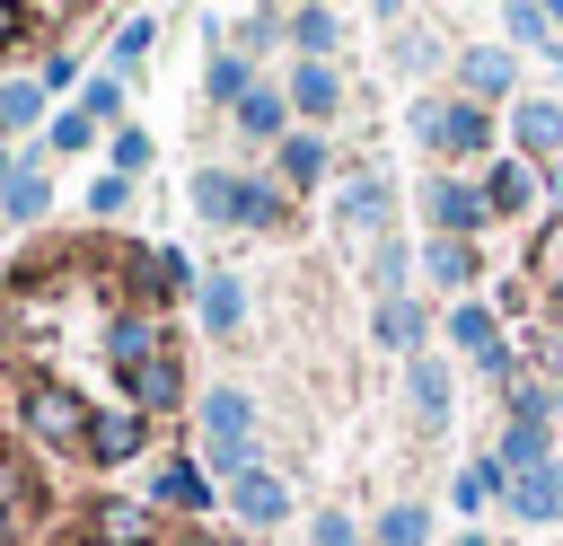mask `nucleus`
I'll return each instance as SVG.
<instances>
[{"mask_svg":"<svg viewBox=\"0 0 563 546\" xmlns=\"http://www.w3.org/2000/svg\"><path fill=\"white\" fill-rule=\"evenodd\" d=\"M18 414H26V432H35L44 449H88V423H97L70 387H26V396H18Z\"/></svg>","mask_w":563,"mask_h":546,"instance_id":"f257e3e1","label":"nucleus"},{"mask_svg":"<svg viewBox=\"0 0 563 546\" xmlns=\"http://www.w3.org/2000/svg\"><path fill=\"white\" fill-rule=\"evenodd\" d=\"M9 537H18V511H0V546H9Z\"/></svg>","mask_w":563,"mask_h":546,"instance_id":"4c0bfd02","label":"nucleus"},{"mask_svg":"<svg viewBox=\"0 0 563 546\" xmlns=\"http://www.w3.org/2000/svg\"><path fill=\"white\" fill-rule=\"evenodd\" d=\"M510 502H519L528 520H545V511H563V467H545V476H528V484H510Z\"/></svg>","mask_w":563,"mask_h":546,"instance_id":"f3484780","label":"nucleus"},{"mask_svg":"<svg viewBox=\"0 0 563 546\" xmlns=\"http://www.w3.org/2000/svg\"><path fill=\"white\" fill-rule=\"evenodd\" d=\"M282 114H290V97H273V88H246L238 97V123L246 132H282Z\"/></svg>","mask_w":563,"mask_h":546,"instance_id":"6ab92c4d","label":"nucleus"},{"mask_svg":"<svg viewBox=\"0 0 563 546\" xmlns=\"http://www.w3.org/2000/svg\"><path fill=\"white\" fill-rule=\"evenodd\" d=\"M422 528H431V511H422V502H396L378 537H387V546H422Z\"/></svg>","mask_w":563,"mask_h":546,"instance_id":"a878e982","label":"nucleus"},{"mask_svg":"<svg viewBox=\"0 0 563 546\" xmlns=\"http://www.w3.org/2000/svg\"><path fill=\"white\" fill-rule=\"evenodd\" d=\"M211 97H246V70H238V62H229V53H220V62H211Z\"/></svg>","mask_w":563,"mask_h":546,"instance_id":"2f4dec72","label":"nucleus"},{"mask_svg":"<svg viewBox=\"0 0 563 546\" xmlns=\"http://www.w3.org/2000/svg\"><path fill=\"white\" fill-rule=\"evenodd\" d=\"M202 432H211V458H220L229 476H246V467H255V458H246V432H255V423H246V396H238V387L202 396Z\"/></svg>","mask_w":563,"mask_h":546,"instance_id":"f03ea898","label":"nucleus"},{"mask_svg":"<svg viewBox=\"0 0 563 546\" xmlns=\"http://www.w3.org/2000/svg\"><path fill=\"white\" fill-rule=\"evenodd\" d=\"M141 440H150V414H97V423H88V458H97V467L141 458Z\"/></svg>","mask_w":563,"mask_h":546,"instance_id":"39448f33","label":"nucleus"},{"mask_svg":"<svg viewBox=\"0 0 563 546\" xmlns=\"http://www.w3.org/2000/svg\"><path fill=\"white\" fill-rule=\"evenodd\" d=\"M334 97H343V88H334V70H325V62H299L290 106H299V114H334Z\"/></svg>","mask_w":563,"mask_h":546,"instance_id":"f8f14e48","label":"nucleus"},{"mask_svg":"<svg viewBox=\"0 0 563 546\" xmlns=\"http://www.w3.org/2000/svg\"><path fill=\"white\" fill-rule=\"evenodd\" d=\"M185 546H229V537H185Z\"/></svg>","mask_w":563,"mask_h":546,"instance_id":"58836bf2","label":"nucleus"},{"mask_svg":"<svg viewBox=\"0 0 563 546\" xmlns=\"http://www.w3.org/2000/svg\"><path fill=\"white\" fill-rule=\"evenodd\" d=\"M123 194H132L123 176H97V185H88V211H97V220H114V211H123Z\"/></svg>","mask_w":563,"mask_h":546,"instance_id":"7c9ffc66","label":"nucleus"},{"mask_svg":"<svg viewBox=\"0 0 563 546\" xmlns=\"http://www.w3.org/2000/svg\"><path fill=\"white\" fill-rule=\"evenodd\" d=\"M510 132H519V150H563V106H545V97H537V106H519V114H510Z\"/></svg>","mask_w":563,"mask_h":546,"instance_id":"9b49d317","label":"nucleus"},{"mask_svg":"<svg viewBox=\"0 0 563 546\" xmlns=\"http://www.w3.org/2000/svg\"><path fill=\"white\" fill-rule=\"evenodd\" d=\"M422 264H431V282H466V273H475L466 238H431V255H422Z\"/></svg>","mask_w":563,"mask_h":546,"instance_id":"5701e85b","label":"nucleus"},{"mask_svg":"<svg viewBox=\"0 0 563 546\" xmlns=\"http://www.w3.org/2000/svg\"><path fill=\"white\" fill-rule=\"evenodd\" d=\"M413 414H422V423L449 414V370H440V361H413Z\"/></svg>","mask_w":563,"mask_h":546,"instance_id":"dca6fc26","label":"nucleus"},{"mask_svg":"<svg viewBox=\"0 0 563 546\" xmlns=\"http://www.w3.org/2000/svg\"><path fill=\"white\" fill-rule=\"evenodd\" d=\"M158 502H176V511H202V502H211V484H202L194 467H158Z\"/></svg>","mask_w":563,"mask_h":546,"instance_id":"412c9836","label":"nucleus"},{"mask_svg":"<svg viewBox=\"0 0 563 546\" xmlns=\"http://www.w3.org/2000/svg\"><path fill=\"white\" fill-rule=\"evenodd\" d=\"M88 123H114L123 114V79H88V106H79Z\"/></svg>","mask_w":563,"mask_h":546,"instance_id":"cd10ccee","label":"nucleus"},{"mask_svg":"<svg viewBox=\"0 0 563 546\" xmlns=\"http://www.w3.org/2000/svg\"><path fill=\"white\" fill-rule=\"evenodd\" d=\"M554 194H563V167H554Z\"/></svg>","mask_w":563,"mask_h":546,"instance_id":"ea45409f","label":"nucleus"},{"mask_svg":"<svg viewBox=\"0 0 563 546\" xmlns=\"http://www.w3.org/2000/svg\"><path fill=\"white\" fill-rule=\"evenodd\" d=\"M501 79H510V62H501V53H466V88H484V97H493Z\"/></svg>","mask_w":563,"mask_h":546,"instance_id":"c85d7f7f","label":"nucleus"},{"mask_svg":"<svg viewBox=\"0 0 563 546\" xmlns=\"http://www.w3.org/2000/svg\"><path fill=\"white\" fill-rule=\"evenodd\" d=\"M422 141L466 159V150H484V114L475 106H422Z\"/></svg>","mask_w":563,"mask_h":546,"instance_id":"0eeeda50","label":"nucleus"},{"mask_svg":"<svg viewBox=\"0 0 563 546\" xmlns=\"http://www.w3.org/2000/svg\"><path fill=\"white\" fill-rule=\"evenodd\" d=\"M484 211H493V194H475V185H457V176H440V185H431V220H440V238L484 229Z\"/></svg>","mask_w":563,"mask_h":546,"instance_id":"20e7f679","label":"nucleus"},{"mask_svg":"<svg viewBox=\"0 0 563 546\" xmlns=\"http://www.w3.org/2000/svg\"><path fill=\"white\" fill-rule=\"evenodd\" d=\"M0 185H9V194H0V211H9V220H35V211H44V176H35V167H9Z\"/></svg>","mask_w":563,"mask_h":546,"instance_id":"2eb2a0df","label":"nucleus"},{"mask_svg":"<svg viewBox=\"0 0 563 546\" xmlns=\"http://www.w3.org/2000/svg\"><path fill=\"white\" fill-rule=\"evenodd\" d=\"M238 220H273V194L264 185H238Z\"/></svg>","mask_w":563,"mask_h":546,"instance_id":"c9c22d12","label":"nucleus"},{"mask_svg":"<svg viewBox=\"0 0 563 546\" xmlns=\"http://www.w3.org/2000/svg\"><path fill=\"white\" fill-rule=\"evenodd\" d=\"M290 35H299L308 53H325V44H334V9H299V18H290Z\"/></svg>","mask_w":563,"mask_h":546,"instance_id":"bb28decb","label":"nucleus"},{"mask_svg":"<svg viewBox=\"0 0 563 546\" xmlns=\"http://www.w3.org/2000/svg\"><path fill=\"white\" fill-rule=\"evenodd\" d=\"M282 176H290V185H317V176H325V141H317V132H290V141H282Z\"/></svg>","mask_w":563,"mask_h":546,"instance_id":"4468645a","label":"nucleus"},{"mask_svg":"<svg viewBox=\"0 0 563 546\" xmlns=\"http://www.w3.org/2000/svg\"><path fill=\"white\" fill-rule=\"evenodd\" d=\"M123 387H132V414H176V396H185V370H176V361H150V370H132Z\"/></svg>","mask_w":563,"mask_h":546,"instance_id":"1a4fd4ad","label":"nucleus"},{"mask_svg":"<svg viewBox=\"0 0 563 546\" xmlns=\"http://www.w3.org/2000/svg\"><path fill=\"white\" fill-rule=\"evenodd\" d=\"M528 194H537V167H528V159H510V167H493V211H519Z\"/></svg>","mask_w":563,"mask_h":546,"instance_id":"aec40b11","label":"nucleus"},{"mask_svg":"<svg viewBox=\"0 0 563 546\" xmlns=\"http://www.w3.org/2000/svg\"><path fill=\"white\" fill-rule=\"evenodd\" d=\"M229 502H238V520H255V528H273L282 511H290V493L264 476V467H246V476H229Z\"/></svg>","mask_w":563,"mask_h":546,"instance_id":"6e6552de","label":"nucleus"},{"mask_svg":"<svg viewBox=\"0 0 563 546\" xmlns=\"http://www.w3.org/2000/svg\"><path fill=\"white\" fill-rule=\"evenodd\" d=\"M449 326H457V343H466V352H475V361H484V370H510V352H501V343H493V308H475V299H466V308H457V317H449Z\"/></svg>","mask_w":563,"mask_h":546,"instance_id":"9d476101","label":"nucleus"},{"mask_svg":"<svg viewBox=\"0 0 563 546\" xmlns=\"http://www.w3.org/2000/svg\"><path fill=\"white\" fill-rule=\"evenodd\" d=\"M378 211H387V203H378V185H369V176H361V185H343V229H361V238H369V229H378Z\"/></svg>","mask_w":563,"mask_h":546,"instance_id":"4be33fe9","label":"nucleus"},{"mask_svg":"<svg viewBox=\"0 0 563 546\" xmlns=\"http://www.w3.org/2000/svg\"><path fill=\"white\" fill-rule=\"evenodd\" d=\"M457 546H475V537H457Z\"/></svg>","mask_w":563,"mask_h":546,"instance_id":"a19ab883","label":"nucleus"},{"mask_svg":"<svg viewBox=\"0 0 563 546\" xmlns=\"http://www.w3.org/2000/svg\"><path fill=\"white\" fill-rule=\"evenodd\" d=\"M18 493H26V467L0 449V511H18Z\"/></svg>","mask_w":563,"mask_h":546,"instance_id":"72a5a7b5","label":"nucleus"},{"mask_svg":"<svg viewBox=\"0 0 563 546\" xmlns=\"http://www.w3.org/2000/svg\"><path fill=\"white\" fill-rule=\"evenodd\" d=\"M238 317H246V291H238L229 273H211V282H202V326H211V335H229Z\"/></svg>","mask_w":563,"mask_h":546,"instance_id":"ddd939ff","label":"nucleus"},{"mask_svg":"<svg viewBox=\"0 0 563 546\" xmlns=\"http://www.w3.org/2000/svg\"><path fill=\"white\" fill-rule=\"evenodd\" d=\"M545 26H554V9H528V0L510 9V35H519V44H545Z\"/></svg>","mask_w":563,"mask_h":546,"instance_id":"c756f323","label":"nucleus"},{"mask_svg":"<svg viewBox=\"0 0 563 546\" xmlns=\"http://www.w3.org/2000/svg\"><path fill=\"white\" fill-rule=\"evenodd\" d=\"M18 26H26V9H9V0H0V44H9Z\"/></svg>","mask_w":563,"mask_h":546,"instance_id":"e433bc0d","label":"nucleus"},{"mask_svg":"<svg viewBox=\"0 0 563 546\" xmlns=\"http://www.w3.org/2000/svg\"><path fill=\"white\" fill-rule=\"evenodd\" d=\"M106 361L132 379V370H150V361H167V335H158V317H114L106 326Z\"/></svg>","mask_w":563,"mask_h":546,"instance_id":"7ed1b4c3","label":"nucleus"},{"mask_svg":"<svg viewBox=\"0 0 563 546\" xmlns=\"http://www.w3.org/2000/svg\"><path fill=\"white\" fill-rule=\"evenodd\" d=\"M317 546H361V537H352V520H343V511H317Z\"/></svg>","mask_w":563,"mask_h":546,"instance_id":"473e14b6","label":"nucleus"},{"mask_svg":"<svg viewBox=\"0 0 563 546\" xmlns=\"http://www.w3.org/2000/svg\"><path fill=\"white\" fill-rule=\"evenodd\" d=\"M88 537H97V546H158V520H150L141 502H97V511H88Z\"/></svg>","mask_w":563,"mask_h":546,"instance_id":"423d86ee","label":"nucleus"},{"mask_svg":"<svg viewBox=\"0 0 563 546\" xmlns=\"http://www.w3.org/2000/svg\"><path fill=\"white\" fill-rule=\"evenodd\" d=\"M194 203L211 220H238V176H194Z\"/></svg>","mask_w":563,"mask_h":546,"instance_id":"393cba45","label":"nucleus"},{"mask_svg":"<svg viewBox=\"0 0 563 546\" xmlns=\"http://www.w3.org/2000/svg\"><path fill=\"white\" fill-rule=\"evenodd\" d=\"M422 335V308L413 299H378V343H413Z\"/></svg>","mask_w":563,"mask_h":546,"instance_id":"b1692460","label":"nucleus"},{"mask_svg":"<svg viewBox=\"0 0 563 546\" xmlns=\"http://www.w3.org/2000/svg\"><path fill=\"white\" fill-rule=\"evenodd\" d=\"M35 114H44V88H35V79H9V88H0V132H26Z\"/></svg>","mask_w":563,"mask_h":546,"instance_id":"a211bd4d","label":"nucleus"},{"mask_svg":"<svg viewBox=\"0 0 563 546\" xmlns=\"http://www.w3.org/2000/svg\"><path fill=\"white\" fill-rule=\"evenodd\" d=\"M88 132H97V123H88V114H62V123H53V150H79V141H88Z\"/></svg>","mask_w":563,"mask_h":546,"instance_id":"f704fd0d","label":"nucleus"}]
</instances>
